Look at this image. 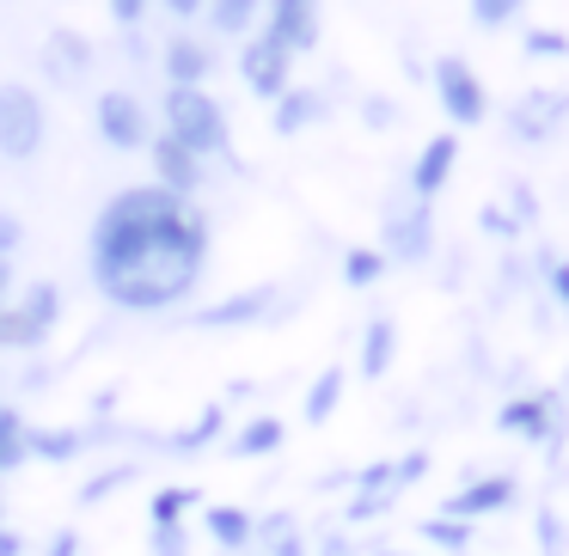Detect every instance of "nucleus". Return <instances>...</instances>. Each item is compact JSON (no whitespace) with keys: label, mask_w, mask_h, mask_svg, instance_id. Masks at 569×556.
<instances>
[{"label":"nucleus","mask_w":569,"mask_h":556,"mask_svg":"<svg viewBox=\"0 0 569 556\" xmlns=\"http://www.w3.org/2000/svg\"><path fill=\"white\" fill-rule=\"evenodd\" d=\"M87 275L117 312H172L209 275V221L160 184H129L99 209Z\"/></svg>","instance_id":"f257e3e1"},{"label":"nucleus","mask_w":569,"mask_h":556,"mask_svg":"<svg viewBox=\"0 0 569 556\" xmlns=\"http://www.w3.org/2000/svg\"><path fill=\"white\" fill-rule=\"evenodd\" d=\"M160 123L172 141H184L197 160H221L233 148V129H227V111L209 87H166L160 99Z\"/></svg>","instance_id":"f03ea898"},{"label":"nucleus","mask_w":569,"mask_h":556,"mask_svg":"<svg viewBox=\"0 0 569 556\" xmlns=\"http://www.w3.org/2000/svg\"><path fill=\"white\" fill-rule=\"evenodd\" d=\"M56 324H62V287L31 282L19 300L0 306V355H38Z\"/></svg>","instance_id":"7ed1b4c3"},{"label":"nucleus","mask_w":569,"mask_h":556,"mask_svg":"<svg viewBox=\"0 0 569 556\" xmlns=\"http://www.w3.org/2000/svg\"><path fill=\"white\" fill-rule=\"evenodd\" d=\"M43 141H50V111H43V92L26 80H0V160H38Z\"/></svg>","instance_id":"20e7f679"},{"label":"nucleus","mask_w":569,"mask_h":556,"mask_svg":"<svg viewBox=\"0 0 569 556\" xmlns=\"http://www.w3.org/2000/svg\"><path fill=\"white\" fill-rule=\"evenodd\" d=\"M429 87H435V104H441V117L453 129H478L483 117H490V92H483L478 68H471L466 55H435Z\"/></svg>","instance_id":"39448f33"},{"label":"nucleus","mask_w":569,"mask_h":556,"mask_svg":"<svg viewBox=\"0 0 569 556\" xmlns=\"http://www.w3.org/2000/svg\"><path fill=\"white\" fill-rule=\"evenodd\" d=\"M92 129H99V141L117 153H141L153 141V117L129 87H104L99 99H92Z\"/></svg>","instance_id":"423d86ee"},{"label":"nucleus","mask_w":569,"mask_h":556,"mask_svg":"<svg viewBox=\"0 0 569 556\" xmlns=\"http://www.w3.org/2000/svg\"><path fill=\"white\" fill-rule=\"evenodd\" d=\"M239 80H246V92H258V99L276 104L295 87V55H288L270 31H251V38L239 43Z\"/></svg>","instance_id":"0eeeda50"},{"label":"nucleus","mask_w":569,"mask_h":556,"mask_svg":"<svg viewBox=\"0 0 569 556\" xmlns=\"http://www.w3.org/2000/svg\"><path fill=\"white\" fill-rule=\"evenodd\" d=\"M380 251L386 263H422L435 251V209L429 202H398V209H386V226H380Z\"/></svg>","instance_id":"6e6552de"},{"label":"nucleus","mask_w":569,"mask_h":556,"mask_svg":"<svg viewBox=\"0 0 569 556\" xmlns=\"http://www.w3.org/2000/svg\"><path fill=\"white\" fill-rule=\"evenodd\" d=\"M148 172H153L160 190H172V196H184V202L209 184V160H197V153H190L184 141H172L166 129L148 141Z\"/></svg>","instance_id":"1a4fd4ad"},{"label":"nucleus","mask_w":569,"mask_h":556,"mask_svg":"<svg viewBox=\"0 0 569 556\" xmlns=\"http://www.w3.org/2000/svg\"><path fill=\"white\" fill-rule=\"evenodd\" d=\"M258 31H270V38L282 43L288 55L319 50V31H325L319 0H263V26H258Z\"/></svg>","instance_id":"9d476101"},{"label":"nucleus","mask_w":569,"mask_h":556,"mask_svg":"<svg viewBox=\"0 0 569 556\" xmlns=\"http://www.w3.org/2000/svg\"><path fill=\"white\" fill-rule=\"evenodd\" d=\"M43 74H50V87H87V74H92V62H99V50H92V38L87 31H74V26H56L50 38H43Z\"/></svg>","instance_id":"9b49d317"},{"label":"nucleus","mask_w":569,"mask_h":556,"mask_svg":"<svg viewBox=\"0 0 569 556\" xmlns=\"http://www.w3.org/2000/svg\"><path fill=\"white\" fill-rule=\"evenodd\" d=\"M270 312H276V287L258 282V287H239V294H227V300H214V306H202L197 324H202V331H251V324H263Z\"/></svg>","instance_id":"f8f14e48"},{"label":"nucleus","mask_w":569,"mask_h":556,"mask_svg":"<svg viewBox=\"0 0 569 556\" xmlns=\"http://www.w3.org/2000/svg\"><path fill=\"white\" fill-rule=\"evenodd\" d=\"M563 117H569V92H527V99L508 111V135L515 141H551L557 129H563Z\"/></svg>","instance_id":"ddd939ff"},{"label":"nucleus","mask_w":569,"mask_h":556,"mask_svg":"<svg viewBox=\"0 0 569 556\" xmlns=\"http://www.w3.org/2000/svg\"><path fill=\"white\" fill-rule=\"evenodd\" d=\"M502 507H515V477H471L441 502V514H453L471 526V519H490V514H502Z\"/></svg>","instance_id":"4468645a"},{"label":"nucleus","mask_w":569,"mask_h":556,"mask_svg":"<svg viewBox=\"0 0 569 556\" xmlns=\"http://www.w3.org/2000/svg\"><path fill=\"white\" fill-rule=\"evenodd\" d=\"M496 428L502 434H515V441H551L557 434V397L551 392H539V397H508L502 410H496Z\"/></svg>","instance_id":"2eb2a0df"},{"label":"nucleus","mask_w":569,"mask_h":556,"mask_svg":"<svg viewBox=\"0 0 569 556\" xmlns=\"http://www.w3.org/2000/svg\"><path fill=\"white\" fill-rule=\"evenodd\" d=\"M453 165H459V135H429L417 153V165H410V196L435 202L447 190V178H453Z\"/></svg>","instance_id":"dca6fc26"},{"label":"nucleus","mask_w":569,"mask_h":556,"mask_svg":"<svg viewBox=\"0 0 569 556\" xmlns=\"http://www.w3.org/2000/svg\"><path fill=\"white\" fill-rule=\"evenodd\" d=\"M202 532H209L214 550L246 556L251 538H258V514H251V507H239V502H214V507H202Z\"/></svg>","instance_id":"f3484780"},{"label":"nucleus","mask_w":569,"mask_h":556,"mask_svg":"<svg viewBox=\"0 0 569 556\" xmlns=\"http://www.w3.org/2000/svg\"><path fill=\"white\" fill-rule=\"evenodd\" d=\"M160 68H166V87H209V74H214V50L178 31V38L166 43Z\"/></svg>","instance_id":"a211bd4d"},{"label":"nucleus","mask_w":569,"mask_h":556,"mask_svg":"<svg viewBox=\"0 0 569 556\" xmlns=\"http://www.w3.org/2000/svg\"><path fill=\"white\" fill-rule=\"evenodd\" d=\"M312 123H325V92L319 87H288L270 104V129L276 135H307Z\"/></svg>","instance_id":"6ab92c4d"},{"label":"nucleus","mask_w":569,"mask_h":556,"mask_svg":"<svg viewBox=\"0 0 569 556\" xmlns=\"http://www.w3.org/2000/svg\"><path fill=\"white\" fill-rule=\"evenodd\" d=\"M251 550L258 556H312V544H307V532H300V519L288 514V507H276V514H258Z\"/></svg>","instance_id":"aec40b11"},{"label":"nucleus","mask_w":569,"mask_h":556,"mask_svg":"<svg viewBox=\"0 0 569 556\" xmlns=\"http://www.w3.org/2000/svg\"><path fill=\"white\" fill-rule=\"evenodd\" d=\"M221 441H227V404H202L197 422H184L178 434H160V446H172V453H209Z\"/></svg>","instance_id":"412c9836"},{"label":"nucleus","mask_w":569,"mask_h":556,"mask_svg":"<svg viewBox=\"0 0 569 556\" xmlns=\"http://www.w3.org/2000/svg\"><path fill=\"white\" fill-rule=\"evenodd\" d=\"M288 441V428H282V416H251V422H239V428L233 434H227V453H233V458H270L276 453V446H282Z\"/></svg>","instance_id":"4be33fe9"},{"label":"nucleus","mask_w":569,"mask_h":556,"mask_svg":"<svg viewBox=\"0 0 569 556\" xmlns=\"http://www.w3.org/2000/svg\"><path fill=\"white\" fill-rule=\"evenodd\" d=\"M202 19H209L214 38H239V43H246L251 31L263 26V0H209Z\"/></svg>","instance_id":"5701e85b"},{"label":"nucleus","mask_w":569,"mask_h":556,"mask_svg":"<svg viewBox=\"0 0 569 556\" xmlns=\"http://www.w3.org/2000/svg\"><path fill=\"white\" fill-rule=\"evenodd\" d=\"M26 458H31V422H26V410L0 404V477H13Z\"/></svg>","instance_id":"b1692460"},{"label":"nucleus","mask_w":569,"mask_h":556,"mask_svg":"<svg viewBox=\"0 0 569 556\" xmlns=\"http://www.w3.org/2000/svg\"><path fill=\"white\" fill-rule=\"evenodd\" d=\"M392 355H398V324L368 319V331H361V380H380L392 367Z\"/></svg>","instance_id":"393cba45"},{"label":"nucleus","mask_w":569,"mask_h":556,"mask_svg":"<svg viewBox=\"0 0 569 556\" xmlns=\"http://www.w3.org/2000/svg\"><path fill=\"white\" fill-rule=\"evenodd\" d=\"M87 446H92V428H31V458L68 465V458H80Z\"/></svg>","instance_id":"a878e982"},{"label":"nucleus","mask_w":569,"mask_h":556,"mask_svg":"<svg viewBox=\"0 0 569 556\" xmlns=\"http://www.w3.org/2000/svg\"><path fill=\"white\" fill-rule=\"evenodd\" d=\"M337 404H343V367H325L319 380L307 385V404H300V416L319 428V422H331L337 416Z\"/></svg>","instance_id":"bb28decb"},{"label":"nucleus","mask_w":569,"mask_h":556,"mask_svg":"<svg viewBox=\"0 0 569 556\" xmlns=\"http://www.w3.org/2000/svg\"><path fill=\"white\" fill-rule=\"evenodd\" d=\"M197 507H202V495L184 489V483H172V489H153L148 519H153V526H184V514H197Z\"/></svg>","instance_id":"cd10ccee"},{"label":"nucleus","mask_w":569,"mask_h":556,"mask_svg":"<svg viewBox=\"0 0 569 556\" xmlns=\"http://www.w3.org/2000/svg\"><path fill=\"white\" fill-rule=\"evenodd\" d=\"M417 532H422V544H429V550H447V556L471 550V526H466V519H453V514H429Z\"/></svg>","instance_id":"c85d7f7f"},{"label":"nucleus","mask_w":569,"mask_h":556,"mask_svg":"<svg viewBox=\"0 0 569 556\" xmlns=\"http://www.w3.org/2000/svg\"><path fill=\"white\" fill-rule=\"evenodd\" d=\"M386 270H392V263H386L380 245H349V251H343V282H349V287H373Z\"/></svg>","instance_id":"c756f323"},{"label":"nucleus","mask_w":569,"mask_h":556,"mask_svg":"<svg viewBox=\"0 0 569 556\" xmlns=\"http://www.w3.org/2000/svg\"><path fill=\"white\" fill-rule=\"evenodd\" d=\"M532 544H539V556H569V526L557 507H539L532 514Z\"/></svg>","instance_id":"7c9ffc66"},{"label":"nucleus","mask_w":569,"mask_h":556,"mask_svg":"<svg viewBox=\"0 0 569 556\" xmlns=\"http://www.w3.org/2000/svg\"><path fill=\"white\" fill-rule=\"evenodd\" d=\"M466 7H471V26H478V31H502V26H515V19H520L527 0H466Z\"/></svg>","instance_id":"2f4dec72"},{"label":"nucleus","mask_w":569,"mask_h":556,"mask_svg":"<svg viewBox=\"0 0 569 556\" xmlns=\"http://www.w3.org/2000/svg\"><path fill=\"white\" fill-rule=\"evenodd\" d=\"M527 55H532V62H557V55H569V31L532 26V31H527Z\"/></svg>","instance_id":"473e14b6"},{"label":"nucleus","mask_w":569,"mask_h":556,"mask_svg":"<svg viewBox=\"0 0 569 556\" xmlns=\"http://www.w3.org/2000/svg\"><path fill=\"white\" fill-rule=\"evenodd\" d=\"M129 477H136V465H111V471H99L92 483H80V507H92V502H104V495H117Z\"/></svg>","instance_id":"72a5a7b5"},{"label":"nucleus","mask_w":569,"mask_h":556,"mask_svg":"<svg viewBox=\"0 0 569 556\" xmlns=\"http://www.w3.org/2000/svg\"><path fill=\"white\" fill-rule=\"evenodd\" d=\"M148 556H190V526H153L148 519Z\"/></svg>","instance_id":"f704fd0d"},{"label":"nucleus","mask_w":569,"mask_h":556,"mask_svg":"<svg viewBox=\"0 0 569 556\" xmlns=\"http://www.w3.org/2000/svg\"><path fill=\"white\" fill-rule=\"evenodd\" d=\"M392 495H398V489H361L356 502H349V519H373V514H392Z\"/></svg>","instance_id":"c9c22d12"},{"label":"nucleus","mask_w":569,"mask_h":556,"mask_svg":"<svg viewBox=\"0 0 569 556\" xmlns=\"http://www.w3.org/2000/svg\"><path fill=\"white\" fill-rule=\"evenodd\" d=\"M478 226H483V233H496V239H515L520 233V221L508 209H496V202H483V209H478Z\"/></svg>","instance_id":"e433bc0d"},{"label":"nucleus","mask_w":569,"mask_h":556,"mask_svg":"<svg viewBox=\"0 0 569 556\" xmlns=\"http://www.w3.org/2000/svg\"><path fill=\"white\" fill-rule=\"evenodd\" d=\"M19 245H26V221L0 209V263H13V251H19Z\"/></svg>","instance_id":"4c0bfd02"},{"label":"nucleus","mask_w":569,"mask_h":556,"mask_svg":"<svg viewBox=\"0 0 569 556\" xmlns=\"http://www.w3.org/2000/svg\"><path fill=\"white\" fill-rule=\"evenodd\" d=\"M104 7H111V19H117L123 31H141V19H148L153 0H104Z\"/></svg>","instance_id":"58836bf2"},{"label":"nucleus","mask_w":569,"mask_h":556,"mask_svg":"<svg viewBox=\"0 0 569 556\" xmlns=\"http://www.w3.org/2000/svg\"><path fill=\"white\" fill-rule=\"evenodd\" d=\"M422 471H429V453H405L392 465V483H398V489H410V483H422Z\"/></svg>","instance_id":"ea45409f"},{"label":"nucleus","mask_w":569,"mask_h":556,"mask_svg":"<svg viewBox=\"0 0 569 556\" xmlns=\"http://www.w3.org/2000/svg\"><path fill=\"white\" fill-rule=\"evenodd\" d=\"M361 123H368V129H392L398 111H392L386 99H361Z\"/></svg>","instance_id":"a19ab883"},{"label":"nucleus","mask_w":569,"mask_h":556,"mask_svg":"<svg viewBox=\"0 0 569 556\" xmlns=\"http://www.w3.org/2000/svg\"><path fill=\"white\" fill-rule=\"evenodd\" d=\"M545 282H551V300H557V306H569V257H557L551 270H545Z\"/></svg>","instance_id":"79ce46f5"},{"label":"nucleus","mask_w":569,"mask_h":556,"mask_svg":"<svg viewBox=\"0 0 569 556\" xmlns=\"http://www.w3.org/2000/svg\"><path fill=\"white\" fill-rule=\"evenodd\" d=\"M43 556H80V532H74V526H62L50 544H43Z\"/></svg>","instance_id":"37998d69"},{"label":"nucleus","mask_w":569,"mask_h":556,"mask_svg":"<svg viewBox=\"0 0 569 556\" xmlns=\"http://www.w3.org/2000/svg\"><path fill=\"white\" fill-rule=\"evenodd\" d=\"M312 556H356V544H349L343 532H325V538H319V550H312Z\"/></svg>","instance_id":"c03bdc74"},{"label":"nucleus","mask_w":569,"mask_h":556,"mask_svg":"<svg viewBox=\"0 0 569 556\" xmlns=\"http://www.w3.org/2000/svg\"><path fill=\"white\" fill-rule=\"evenodd\" d=\"M153 7H166L172 19H197L202 7H209V0H153Z\"/></svg>","instance_id":"a18cd8bd"},{"label":"nucleus","mask_w":569,"mask_h":556,"mask_svg":"<svg viewBox=\"0 0 569 556\" xmlns=\"http://www.w3.org/2000/svg\"><path fill=\"white\" fill-rule=\"evenodd\" d=\"M0 556H26V538L13 526H0Z\"/></svg>","instance_id":"49530a36"},{"label":"nucleus","mask_w":569,"mask_h":556,"mask_svg":"<svg viewBox=\"0 0 569 556\" xmlns=\"http://www.w3.org/2000/svg\"><path fill=\"white\" fill-rule=\"evenodd\" d=\"M13 300V263H0V306Z\"/></svg>","instance_id":"de8ad7c7"},{"label":"nucleus","mask_w":569,"mask_h":556,"mask_svg":"<svg viewBox=\"0 0 569 556\" xmlns=\"http://www.w3.org/2000/svg\"><path fill=\"white\" fill-rule=\"evenodd\" d=\"M0 526H7V495H0Z\"/></svg>","instance_id":"09e8293b"},{"label":"nucleus","mask_w":569,"mask_h":556,"mask_svg":"<svg viewBox=\"0 0 569 556\" xmlns=\"http://www.w3.org/2000/svg\"><path fill=\"white\" fill-rule=\"evenodd\" d=\"M0 392H7V380H0ZM0 404H7V397H0Z\"/></svg>","instance_id":"8fccbe9b"}]
</instances>
